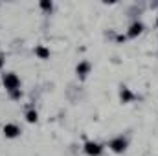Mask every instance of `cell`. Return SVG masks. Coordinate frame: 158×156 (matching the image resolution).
Segmentation results:
<instances>
[{
	"label": "cell",
	"mask_w": 158,
	"mask_h": 156,
	"mask_svg": "<svg viewBox=\"0 0 158 156\" xmlns=\"http://www.w3.org/2000/svg\"><path fill=\"white\" fill-rule=\"evenodd\" d=\"M85 153L88 156H99L103 153V145L98 143V142H85Z\"/></svg>",
	"instance_id": "3957f363"
},
{
	"label": "cell",
	"mask_w": 158,
	"mask_h": 156,
	"mask_svg": "<svg viewBox=\"0 0 158 156\" xmlns=\"http://www.w3.org/2000/svg\"><path fill=\"white\" fill-rule=\"evenodd\" d=\"M37 117H39L37 110H28V112H26V121H28V123H35Z\"/></svg>",
	"instance_id": "30bf717a"
},
{
	"label": "cell",
	"mask_w": 158,
	"mask_h": 156,
	"mask_svg": "<svg viewBox=\"0 0 158 156\" xmlns=\"http://www.w3.org/2000/svg\"><path fill=\"white\" fill-rule=\"evenodd\" d=\"M119 99H121V103H131V101H134L136 99V96L131 92V88H127V86H121V92H119Z\"/></svg>",
	"instance_id": "52a82bcc"
},
{
	"label": "cell",
	"mask_w": 158,
	"mask_h": 156,
	"mask_svg": "<svg viewBox=\"0 0 158 156\" xmlns=\"http://www.w3.org/2000/svg\"><path fill=\"white\" fill-rule=\"evenodd\" d=\"M39 7L44 11V13H50V11L53 9V2H52V0H40V2H39Z\"/></svg>",
	"instance_id": "9c48e42d"
},
{
	"label": "cell",
	"mask_w": 158,
	"mask_h": 156,
	"mask_svg": "<svg viewBox=\"0 0 158 156\" xmlns=\"http://www.w3.org/2000/svg\"><path fill=\"white\" fill-rule=\"evenodd\" d=\"M2 66H4V57L0 55V70H2Z\"/></svg>",
	"instance_id": "4fadbf2b"
},
{
	"label": "cell",
	"mask_w": 158,
	"mask_h": 156,
	"mask_svg": "<svg viewBox=\"0 0 158 156\" xmlns=\"http://www.w3.org/2000/svg\"><path fill=\"white\" fill-rule=\"evenodd\" d=\"M90 68H92V66H90V63H88V61H81L77 66H76V74L83 79V77H86V76L90 74Z\"/></svg>",
	"instance_id": "8992f818"
},
{
	"label": "cell",
	"mask_w": 158,
	"mask_h": 156,
	"mask_svg": "<svg viewBox=\"0 0 158 156\" xmlns=\"http://www.w3.org/2000/svg\"><path fill=\"white\" fill-rule=\"evenodd\" d=\"M127 40V35H118L116 37V42H125Z\"/></svg>",
	"instance_id": "7c38bea8"
},
{
	"label": "cell",
	"mask_w": 158,
	"mask_h": 156,
	"mask_svg": "<svg viewBox=\"0 0 158 156\" xmlns=\"http://www.w3.org/2000/svg\"><path fill=\"white\" fill-rule=\"evenodd\" d=\"M156 26H158V18H156Z\"/></svg>",
	"instance_id": "5bb4252c"
},
{
	"label": "cell",
	"mask_w": 158,
	"mask_h": 156,
	"mask_svg": "<svg viewBox=\"0 0 158 156\" xmlns=\"http://www.w3.org/2000/svg\"><path fill=\"white\" fill-rule=\"evenodd\" d=\"M35 55L39 57V59H42V61H48L50 59V50L46 48V46H42V44H39V46H35Z\"/></svg>",
	"instance_id": "ba28073f"
},
{
	"label": "cell",
	"mask_w": 158,
	"mask_h": 156,
	"mask_svg": "<svg viewBox=\"0 0 158 156\" xmlns=\"http://www.w3.org/2000/svg\"><path fill=\"white\" fill-rule=\"evenodd\" d=\"M142 31H143V24L136 20V22H132V24L129 26V30H127L125 35H127V39H136L138 35H142Z\"/></svg>",
	"instance_id": "277c9868"
},
{
	"label": "cell",
	"mask_w": 158,
	"mask_h": 156,
	"mask_svg": "<svg viewBox=\"0 0 158 156\" xmlns=\"http://www.w3.org/2000/svg\"><path fill=\"white\" fill-rule=\"evenodd\" d=\"M2 84H4V88H6L7 92H13V90H19V88H20V79H19L17 74L7 72V74L2 76Z\"/></svg>",
	"instance_id": "6da1fadb"
},
{
	"label": "cell",
	"mask_w": 158,
	"mask_h": 156,
	"mask_svg": "<svg viewBox=\"0 0 158 156\" xmlns=\"http://www.w3.org/2000/svg\"><path fill=\"white\" fill-rule=\"evenodd\" d=\"M2 130H4V136L6 138H11V140L17 138V136H20V127L15 125V123H6Z\"/></svg>",
	"instance_id": "5b68a950"
},
{
	"label": "cell",
	"mask_w": 158,
	"mask_h": 156,
	"mask_svg": "<svg viewBox=\"0 0 158 156\" xmlns=\"http://www.w3.org/2000/svg\"><path fill=\"white\" fill-rule=\"evenodd\" d=\"M109 149L112 151V153H125L127 151V140L123 138V136H118V138H114V140H110V143H109Z\"/></svg>",
	"instance_id": "7a4b0ae2"
},
{
	"label": "cell",
	"mask_w": 158,
	"mask_h": 156,
	"mask_svg": "<svg viewBox=\"0 0 158 156\" xmlns=\"http://www.w3.org/2000/svg\"><path fill=\"white\" fill-rule=\"evenodd\" d=\"M9 96H11V99H20L22 97V90L19 88V90H13V92H9Z\"/></svg>",
	"instance_id": "8fae6325"
}]
</instances>
